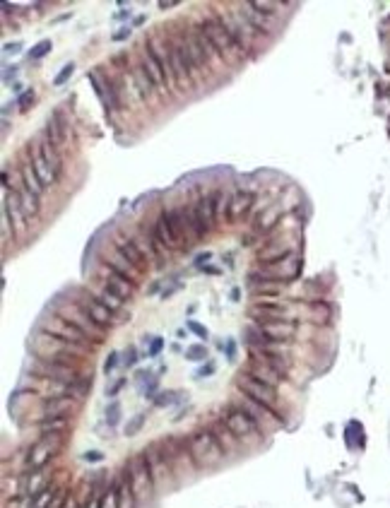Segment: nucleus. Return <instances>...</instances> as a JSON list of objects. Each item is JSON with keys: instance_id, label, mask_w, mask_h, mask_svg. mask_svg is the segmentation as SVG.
<instances>
[{"instance_id": "1", "label": "nucleus", "mask_w": 390, "mask_h": 508, "mask_svg": "<svg viewBox=\"0 0 390 508\" xmlns=\"http://www.w3.org/2000/svg\"><path fill=\"white\" fill-rule=\"evenodd\" d=\"M167 36V46H169V65H171V75H174V85L176 92H183L186 87L191 85H200L202 75L198 72L195 63L191 58V51L186 46L183 32H169Z\"/></svg>"}, {"instance_id": "2", "label": "nucleus", "mask_w": 390, "mask_h": 508, "mask_svg": "<svg viewBox=\"0 0 390 508\" xmlns=\"http://www.w3.org/2000/svg\"><path fill=\"white\" fill-rule=\"evenodd\" d=\"M198 29L207 36V41L215 46V51L219 53V58H222L224 63H229V65H236L241 60V58L246 56L243 51H241L239 46H236V41H234V36L229 34V29H227V24H224V19L219 15H207L202 17L198 22Z\"/></svg>"}, {"instance_id": "3", "label": "nucleus", "mask_w": 390, "mask_h": 508, "mask_svg": "<svg viewBox=\"0 0 390 508\" xmlns=\"http://www.w3.org/2000/svg\"><path fill=\"white\" fill-rule=\"evenodd\" d=\"M142 53L147 58V65H150L154 79L159 82V87L167 92V89H176L174 85V75H171V65H169V46H167V36L164 34H152L147 36L142 44Z\"/></svg>"}, {"instance_id": "4", "label": "nucleus", "mask_w": 390, "mask_h": 508, "mask_svg": "<svg viewBox=\"0 0 390 508\" xmlns=\"http://www.w3.org/2000/svg\"><path fill=\"white\" fill-rule=\"evenodd\" d=\"M253 205H255V193L253 191H248V188L234 191L229 202H227V217H224V222L227 224L246 222L248 215H251V210H253Z\"/></svg>"}, {"instance_id": "5", "label": "nucleus", "mask_w": 390, "mask_h": 508, "mask_svg": "<svg viewBox=\"0 0 390 508\" xmlns=\"http://www.w3.org/2000/svg\"><path fill=\"white\" fill-rule=\"evenodd\" d=\"M130 82H133V87L137 89V94H140V99H142V101H147V96H152V94H154V89L159 87V82L154 79V75H152V70H150V65H147V58H145V53L140 56V60L133 65V70H130Z\"/></svg>"}, {"instance_id": "6", "label": "nucleus", "mask_w": 390, "mask_h": 508, "mask_svg": "<svg viewBox=\"0 0 390 508\" xmlns=\"http://www.w3.org/2000/svg\"><path fill=\"white\" fill-rule=\"evenodd\" d=\"M68 135H70V118H68V113L58 106L51 111V118L46 123V140L56 150H60L65 143H68Z\"/></svg>"}, {"instance_id": "7", "label": "nucleus", "mask_w": 390, "mask_h": 508, "mask_svg": "<svg viewBox=\"0 0 390 508\" xmlns=\"http://www.w3.org/2000/svg\"><path fill=\"white\" fill-rule=\"evenodd\" d=\"M19 178H22L24 188H29L34 195H39L41 198V193H44V183H41L39 174H36V169H34V164L29 161V159L19 161Z\"/></svg>"}, {"instance_id": "8", "label": "nucleus", "mask_w": 390, "mask_h": 508, "mask_svg": "<svg viewBox=\"0 0 390 508\" xmlns=\"http://www.w3.org/2000/svg\"><path fill=\"white\" fill-rule=\"evenodd\" d=\"M246 5L253 10V12H258V15H265V17H275V15H277V10L282 8L279 3H258V0H253V3H246Z\"/></svg>"}, {"instance_id": "9", "label": "nucleus", "mask_w": 390, "mask_h": 508, "mask_svg": "<svg viewBox=\"0 0 390 508\" xmlns=\"http://www.w3.org/2000/svg\"><path fill=\"white\" fill-rule=\"evenodd\" d=\"M51 48H53V41H51V39H44V41H39L36 46L29 48L27 58H29V60H41L44 56H48V53H51Z\"/></svg>"}, {"instance_id": "10", "label": "nucleus", "mask_w": 390, "mask_h": 508, "mask_svg": "<svg viewBox=\"0 0 390 508\" xmlns=\"http://www.w3.org/2000/svg\"><path fill=\"white\" fill-rule=\"evenodd\" d=\"M72 72H75V63H65L63 68H60V72L53 77V85H56V87H63L65 82L72 77Z\"/></svg>"}, {"instance_id": "11", "label": "nucleus", "mask_w": 390, "mask_h": 508, "mask_svg": "<svg viewBox=\"0 0 390 508\" xmlns=\"http://www.w3.org/2000/svg\"><path fill=\"white\" fill-rule=\"evenodd\" d=\"M34 96H36V94H34V89H27V92H22V94L17 96V109H19L22 113L29 111V106L34 104Z\"/></svg>"}, {"instance_id": "12", "label": "nucleus", "mask_w": 390, "mask_h": 508, "mask_svg": "<svg viewBox=\"0 0 390 508\" xmlns=\"http://www.w3.org/2000/svg\"><path fill=\"white\" fill-rule=\"evenodd\" d=\"M130 34H133V29H130V27H123L120 32H116V34H113V41H123V39H128Z\"/></svg>"}, {"instance_id": "13", "label": "nucleus", "mask_w": 390, "mask_h": 508, "mask_svg": "<svg viewBox=\"0 0 390 508\" xmlns=\"http://www.w3.org/2000/svg\"><path fill=\"white\" fill-rule=\"evenodd\" d=\"M15 75H17V68H15V65H12V68H5V70H3V79H5V82H10V77H15Z\"/></svg>"}, {"instance_id": "14", "label": "nucleus", "mask_w": 390, "mask_h": 508, "mask_svg": "<svg viewBox=\"0 0 390 508\" xmlns=\"http://www.w3.org/2000/svg\"><path fill=\"white\" fill-rule=\"evenodd\" d=\"M19 46H22V44H5L3 51H5V53H19Z\"/></svg>"}, {"instance_id": "15", "label": "nucleus", "mask_w": 390, "mask_h": 508, "mask_svg": "<svg viewBox=\"0 0 390 508\" xmlns=\"http://www.w3.org/2000/svg\"><path fill=\"white\" fill-rule=\"evenodd\" d=\"M178 5V0H169V3H159V8L161 10H169V8H176Z\"/></svg>"}]
</instances>
